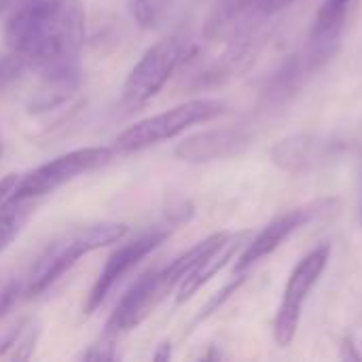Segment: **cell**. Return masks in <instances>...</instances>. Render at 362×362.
Wrapping results in <instances>:
<instances>
[{
  "label": "cell",
  "instance_id": "cell-1",
  "mask_svg": "<svg viewBox=\"0 0 362 362\" xmlns=\"http://www.w3.org/2000/svg\"><path fill=\"white\" fill-rule=\"evenodd\" d=\"M85 21L81 0H28L11 15L4 40L40 78L78 81Z\"/></svg>",
  "mask_w": 362,
  "mask_h": 362
},
{
  "label": "cell",
  "instance_id": "cell-2",
  "mask_svg": "<svg viewBox=\"0 0 362 362\" xmlns=\"http://www.w3.org/2000/svg\"><path fill=\"white\" fill-rule=\"evenodd\" d=\"M127 235V225L123 223H95L85 227H74L53 240L42 255L36 259L28 276V295H40L51 284H55L76 261L98 248L110 246Z\"/></svg>",
  "mask_w": 362,
  "mask_h": 362
},
{
  "label": "cell",
  "instance_id": "cell-3",
  "mask_svg": "<svg viewBox=\"0 0 362 362\" xmlns=\"http://www.w3.org/2000/svg\"><path fill=\"white\" fill-rule=\"evenodd\" d=\"M227 102L216 98H199L189 100L185 104H178L170 110H163L159 115H153L148 119L138 121L136 125L127 127L115 142L117 151L132 153L142 151L146 146H153L157 142L176 138L178 134L187 132L189 127L197 123H206L212 119H218L227 112Z\"/></svg>",
  "mask_w": 362,
  "mask_h": 362
},
{
  "label": "cell",
  "instance_id": "cell-4",
  "mask_svg": "<svg viewBox=\"0 0 362 362\" xmlns=\"http://www.w3.org/2000/svg\"><path fill=\"white\" fill-rule=\"evenodd\" d=\"M112 157H115V148L110 146H87V148L70 151L66 155L51 159L49 163H42L40 168L28 172L25 176H19V182L11 197L15 199L42 197L83 174L100 170L102 165L110 163Z\"/></svg>",
  "mask_w": 362,
  "mask_h": 362
},
{
  "label": "cell",
  "instance_id": "cell-5",
  "mask_svg": "<svg viewBox=\"0 0 362 362\" xmlns=\"http://www.w3.org/2000/svg\"><path fill=\"white\" fill-rule=\"evenodd\" d=\"M187 55L189 42L180 36H168L148 47L123 85V102L138 106L155 98Z\"/></svg>",
  "mask_w": 362,
  "mask_h": 362
},
{
  "label": "cell",
  "instance_id": "cell-6",
  "mask_svg": "<svg viewBox=\"0 0 362 362\" xmlns=\"http://www.w3.org/2000/svg\"><path fill=\"white\" fill-rule=\"evenodd\" d=\"M170 229L172 227H161V229H151L142 235H138L136 240L119 246L108 259L106 265L102 267L89 297L85 303V314H93L102 301L108 297V293L117 286V282H121L144 257H148L153 250H157L168 238H170Z\"/></svg>",
  "mask_w": 362,
  "mask_h": 362
},
{
  "label": "cell",
  "instance_id": "cell-7",
  "mask_svg": "<svg viewBox=\"0 0 362 362\" xmlns=\"http://www.w3.org/2000/svg\"><path fill=\"white\" fill-rule=\"evenodd\" d=\"M329 206H331V202H316V204H310V206H301V208L288 210V212L276 216L274 221H269L263 227V231L252 235L248 240V244L244 246V250L238 255V261L233 265V274H244L255 263H259L265 257H269L272 252H276L297 229H301L316 214L325 212Z\"/></svg>",
  "mask_w": 362,
  "mask_h": 362
},
{
  "label": "cell",
  "instance_id": "cell-8",
  "mask_svg": "<svg viewBox=\"0 0 362 362\" xmlns=\"http://www.w3.org/2000/svg\"><path fill=\"white\" fill-rule=\"evenodd\" d=\"M172 291L161 278V269H151L136 284L127 291V295L119 301L117 310L112 312L106 333L119 337L121 333H127L136 327H140L153 310L170 295Z\"/></svg>",
  "mask_w": 362,
  "mask_h": 362
},
{
  "label": "cell",
  "instance_id": "cell-9",
  "mask_svg": "<svg viewBox=\"0 0 362 362\" xmlns=\"http://www.w3.org/2000/svg\"><path fill=\"white\" fill-rule=\"evenodd\" d=\"M252 142V129L246 125H227L208 129L185 138L174 155L187 163H210L218 159H229L242 153Z\"/></svg>",
  "mask_w": 362,
  "mask_h": 362
},
{
  "label": "cell",
  "instance_id": "cell-10",
  "mask_svg": "<svg viewBox=\"0 0 362 362\" xmlns=\"http://www.w3.org/2000/svg\"><path fill=\"white\" fill-rule=\"evenodd\" d=\"M252 238V231H238V233H229L214 250H210L191 272L189 276L180 282L178 286V297L176 301L178 303H185L189 301L199 288H204L214 276H218L227 265L229 261H233L242 250L244 246L248 244V240Z\"/></svg>",
  "mask_w": 362,
  "mask_h": 362
},
{
  "label": "cell",
  "instance_id": "cell-11",
  "mask_svg": "<svg viewBox=\"0 0 362 362\" xmlns=\"http://www.w3.org/2000/svg\"><path fill=\"white\" fill-rule=\"evenodd\" d=\"M331 155V144L308 134H295L278 142L272 151V159L278 168L291 174H305L325 163Z\"/></svg>",
  "mask_w": 362,
  "mask_h": 362
},
{
  "label": "cell",
  "instance_id": "cell-12",
  "mask_svg": "<svg viewBox=\"0 0 362 362\" xmlns=\"http://www.w3.org/2000/svg\"><path fill=\"white\" fill-rule=\"evenodd\" d=\"M329 259H331V244H320V246L312 248L305 257H301V261L293 267V272L288 276L282 301L303 305L305 299L310 297L312 288L318 284Z\"/></svg>",
  "mask_w": 362,
  "mask_h": 362
},
{
  "label": "cell",
  "instance_id": "cell-13",
  "mask_svg": "<svg viewBox=\"0 0 362 362\" xmlns=\"http://www.w3.org/2000/svg\"><path fill=\"white\" fill-rule=\"evenodd\" d=\"M354 0H322L318 6L312 30H310V40L316 42H339L348 8Z\"/></svg>",
  "mask_w": 362,
  "mask_h": 362
},
{
  "label": "cell",
  "instance_id": "cell-14",
  "mask_svg": "<svg viewBox=\"0 0 362 362\" xmlns=\"http://www.w3.org/2000/svg\"><path fill=\"white\" fill-rule=\"evenodd\" d=\"M32 212H34V199L8 197L0 206V252H4L13 244V240L21 233Z\"/></svg>",
  "mask_w": 362,
  "mask_h": 362
},
{
  "label": "cell",
  "instance_id": "cell-15",
  "mask_svg": "<svg viewBox=\"0 0 362 362\" xmlns=\"http://www.w3.org/2000/svg\"><path fill=\"white\" fill-rule=\"evenodd\" d=\"M36 339H38V325H36V320H23L0 344V358L28 361L32 356L34 348H36Z\"/></svg>",
  "mask_w": 362,
  "mask_h": 362
},
{
  "label": "cell",
  "instance_id": "cell-16",
  "mask_svg": "<svg viewBox=\"0 0 362 362\" xmlns=\"http://www.w3.org/2000/svg\"><path fill=\"white\" fill-rule=\"evenodd\" d=\"M301 310L303 305H295V303H286L282 301L276 318H274V339L280 348H288L299 331V322H301Z\"/></svg>",
  "mask_w": 362,
  "mask_h": 362
},
{
  "label": "cell",
  "instance_id": "cell-17",
  "mask_svg": "<svg viewBox=\"0 0 362 362\" xmlns=\"http://www.w3.org/2000/svg\"><path fill=\"white\" fill-rule=\"evenodd\" d=\"M235 276H238L235 280H231L223 291H218V293L210 299V303H208V305L202 310V314L197 316V322H202V320H206L208 316H212V314H214V312H216V310H218V308H221V305H223V303H225V301H227V299L246 282V272H244V274H235Z\"/></svg>",
  "mask_w": 362,
  "mask_h": 362
},
{
  "label": "cell",
  "instance_id": "cell-18",
  "mask_svg": "<svg viewBox=\"0 0 362 362\" xmlns=\"http://www.w3.org/2000/svg\"><path fill=\"white\" fill-rule=\"evenodd\" d=\"M25 70V64L19 55H15L13 51L0 55V91L11 85L15 78H19V74Z\"/></svg>",
  "mask_w": 362,
  "mask_h": 362
},
{
  "label": "cell",
  "instance_id": "cell-19",
  "mask_svg": "<svg viewBox=\"0 0 362 362\" xmlns=\"http://www.w3.org/2000/svg\"><path fill=\"white\" fill-rule=\"evenodd\" d=\"M195 214V208L191 202L178 197L174 202H170L168 210H165V221L170 227H178V225H185L187 221H191V216Z\"/></svg>",
  "mask_w": 362,
  "mask_h": 362
},
{
  "label": "cell",
  "instance_id": "cell-20",
  "mask_svg": "<svg viewBox=\"0 0 362 362\" xmlns=\"http://www.w3.org/2000/svg\"><path fill=\"white\" fill-rule=\"evenodd\" d=\"M117 337L115 335H104L100 344L91 346V350L85 354L87 361H115L117 358Z\"/></svg>",
  "mask_w": 362,
  "mask_h": 362
},
{
  "label": "cell",
  "instance_id": "cell-21",
  "mask_svg": "<svg viewBox=\"0 0 362 362\" xmlns=\"http://www.w3.org/2000/svg\"><path fill=\"white\" fill-rule=\"evenodd\" d=\"M129 8H132L134 19L142 28H151L155 23V6H153V0H129Z\"/></svg>",
  "mask_w": 362,
  "mask_h": 362
},
{
  "label": "cell",
  "instance_id": "cell-22",
  "mask_svg": "<svg viewBox=\"0 0 362 362\" xmlns=\"http://www.w3.org/2000/svg\"><path fill=\"white\" fill-rule=\"evenodd\" d=\"M17 299H19V284L15 280L13 282H6L0 288V318H4L13 310V305L17 303Z\"/></svg>",
  "mask_w": 362,
  "mask_h": 362
},
{
  "label": "cell",
  "instance_id": "cell-23",
  "mask_svg": "<svg viewBox=\"0 0 362 362\" xmlns=\"http://www.w3.org/2000/svg\"><path fill=\"white\" fill-rule=\"evenodd\" d=\"M17 182H19V176H17V174H8V176H4V178L0 180V206L13 195Z\"/></svg>",
  "mask_w": 362,
  "mask_h": 362
},
{
  "label": "cell",
  "instance_id": "cell-24",
  "mask_svg": "<svg viewBox=\"0 0 362 362\" xmlns=\"http://www.w3.org/2000/svg\"><path fill=\"white\" fill-rule=\"evenodd\" d=\"M170 356H172V348H170V344H161V350L153 356L155 361H170Z\"/></svg>",
  "mask_w": 362,
  "mask_h": 362
},
{
  "label": "cell",
  "instance_id": "cell-25",
  "mask_svg": "<svg viewBox=\"0 0 362 362\" xmlns=\"http://www.w3.org/2000/svg\"><path fill=\"white\" fill-rule=\"evenodd\" d=\"M11 2H15V0H0V13H2V11H4V8L11 4Z\"/></svg>",
  "mask_w": 362,
  "mask_h": 362
},
{
  "label": "cell",
  "instance_id": "cell-26",
  "mask_svg": "<svg viewBox=\"0 0 362 362\" xmlns=\"http://www.w3.org/2000/svg\"><path fill=\"white\" fill-rule=\"evenodd\" d=\"M0 155H2V142H0Z\"/></svg>",
  "mask_w": 362,
  "mask_h": 362
},
{
  "label": "cell",
  "instance_id": "cell-27",
  "mask_svg": "<svg viewBox=\"0 0 362 362\" xmlns=\"http://www.w3.org/2000/svg\"><path fill=\"white\" fill-rule=\"evenodd\" d=\"M361 223H362V210H361Z\"/></svg>",
  "mask_w": 362,
  "mask_h": 362
}]
</instances>
